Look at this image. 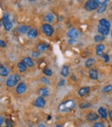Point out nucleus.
Returning <instances> with one entry per match:
<instances>
[{
    "label": "nucleus",
    "mask_w": 112,
    "mask_h": 127,
    "mask_svg": "<svg viewBox=\"0 0 112 127\" xmlns=\"http://www.w3.org/2000/svg\"><path fill=\"white\" fill-rule=\"evenodd\" d=\"M75 105H76L75 101L73 99H70L61 103L58 105V109L61 113H67L70 111L72 109H73L75 107Z\"/></svg>",
    "instance_id": "f257e3e1"
},
{
    "label": "nucleus",
    "mask_w": 112,
    "mask_h": 127,
    "mask_svg": "<svg viewBox=\"0 0 112 127\" xmlns=\"http://www.w3.org/2000/svg\"><path fill=\"white\" fill-rule=\"evenodd\" d=\"M100 1L99 0H89L85 4V9L87 11H91L93 10H97L100 5Z\"/></svg>",
    "instance_id": "f03ea898"
},
{
    "label": "nucleus",
    "mask_w": 112,
    "mask_h": 127,
    "mask_svg": "<svg viewBox=\"0 0 112 127\" xmlns=\"http://www.w3.org/2000/svg\"><path fill=\"white\" fill-rule=\"evenodd\" d=\"M42 32L46 35V36H51L52 35L53 32H54V29L53 27L51 26L49 23H44L43 24L41 27H40Z\"/></svg>",
    "instance_id": "7ed1b4c3"
},
{
    "label": "nucleus",
    "mask_w": 112,
    "mask_h": 127,
    "mask_svg": "<svg viewBox=\"0 0 112 127\" xmlns=\"http://www.w3.org/2000/svg\"><path fill=\"white\" fill-rule=\"evenodd\" d=\"M46 105V101L42 96H39L36 98L35 101L34 102V105L37 108H43Z\"/></svg>",
    "instance_id": "20e7f679"
},
{
    "label": "nucleus",
    "mask_w": 112,
    "mask_h": 127,
    "mask_svg": "<svg viewBox=\"0 0 112 127\" xmlns=\"http://www.w3.org/2000/svg\"><path fill=\"white\" fill-rule=\"evenodd\" d=\"M25 90H26V85H25V84L23 83V82L19 83V84L17 86V87H16V92H17L19 95H21V94L24 93L25 92Z\"/></svg>",
    "instance_id": "39448f33"
},
{
    "label": "nucleus",
    "mask_w": 112,
    "mask_h": 127,
    "mask_svg": "<svg viewBox=\"0 0 112 127\" xmlns=\"http://www.w3.org/2000/svg\"><path fill=\"white\" fill-rule=\"evenodd\" d=\"M107 3H108L107 0H103V1H101L100 5H99V7L97 9V13L98 14H102V13H103V12L105 11V10L107 8V6H108V4Z\"/></svg>",
    "instance_id": "423d86ee"
},
{
    "label": "nucleus",
    "mask_w": 112,
    "mask_h": 127,
    "mask_svg": "<svg viewBox=\"0 0 112 127\" xmlns=\"http://www.w3.org/2000/svg\"><path fill=\"white\" fill-rule=\"evenodd\" d=\"M91 90L90 87H81L78 90V94L79 96H85V95L88 94Z\"/></svg>",
    "instance_id": "0eeeda50"
},
{
    "label": "nucleus",
    "mask_w": 112,
    "mask_h": 127,
    "mask_svg": "<svg viewBox=\"0 0 112 127\" xmlns=\"http://www.w3.org/2000/svg\"><path fill=\"white\" fill-rule=\"evenodd\" d=\"M67 36L70 38H74L75 39L78 36V32L75 28H72L67 32Z\"/></svg>",
    "instance_id": "6e6552de"
},
{
    "label": "nucleus",
    "mask_w": 112,
    "mask_h": 127,
    "mask_svg": "<svg viewBox=\"0 0 112 127\" xmlns=\"http://www.w3.org/2000/svg\"><path fill=\"white\" fill-rule=\"evenodd\" d=\"M17 84H16V81H15V79H14V74L13 75H9L8 78H7V81H6V85L7 87H12L14 86H15Z\"/></svg>",
    "instance_id": "1a4fd4ad"
},
{
    "label": "nucleus",
    "mask_w": 112,
    "mask_h": 127,
    "mask_svg": "<svg viewBox=\"0 0 112 127\" xmlns=\"http://www.w3.org/2000/svg\"><path fill=\"white\" fill-rule=\"evenodd\" d=\"M86 119H87V120L91 121V122H92V121H96V120H97L99 119V115H98L96 113H95V112H90V113L87 115Z\"/></svg>",
    "instance_id": "9d476101"
},
{
    "label": "nucleus",
    "mask_w": 112,
    "mask_h": 127,
    "mask_svg": "<svg viewBox=\"0 0 112 127\" xmlns=\"http://www.w3.org/2000/svg\"><path fill=\"white\" fill-rule=\"evenodd\" d=\"M98 32L99 34H101V35H102V36H106V35H108L109 34L110 30H109L108 28L99 26V27H98Z\"/></svg>",
    "instance_id": "9b49d317"
},
{
    "label": "nucleus",
    "mask_w": 112,
    "mask_h": 127,
    "mask_svg": "<svg viewBox=\"0 0 112 127\" xmlns=\"http://www.w3.org/2000/svg\"><path fill=\"white\" fill-rule=\"evenodd\" d=\"M30 30H31V27L29 26H24V25H21V26H19L18 27V32L19 34L28 33Z\"/></svg>",
    "instance_id": "f8f14e48"
},
{
    "label": "nucleus",
    "mask_w": 112,
    "mask_h": 127,
    "mask_svg": "<svg viewBox=\"0 0 112 127\" xmlns=\"http://www.w3.org/2000/svg\"><path fill=\"white\" fill-rule=\"evenodd\" d=\"M0 74H1L2 77H6L9 74V69L1 64L0 65Z\"/></svg>",
    "instance_id": "ddd939ff"
},
{
    "label": "nucleus",
    "mask_w": 112,
    "mask_h": 127,
    "mask_svg": "<svg viewBox=\"0 0 112 127\" xmlns=\"http://www.w3.org/2000/svg\"><path fill=\"white\" fill-rule=\"evenodd\" d=\"M89 76L93 80L98 79V71L96 68H92L89 71Z\"/></svg>",
    "instance_id": "4468645a"
},
{
    "label": "nucleus",
    "mask_w": 112,
    "mask_h": 127,
    "mask_svg": "<svg viewBox=\"0 0 112 127\" xmlns=\"http://www.w3.org/2000/svg\"><path fill=\"white\" fill-rule=\"evenodd\" d=\"M98 113L99 114V116L102 118V119H106L108 117V113H107V110L103 108V107H100L98 109Z\"/></svg>",
    "instance_id": "2eb2a0df"
},
{
    "label": "nucleus",
    "mask_w": 112,
    "mask_h": 127,
    "mask_svg": "<svg viewBox=\"0 0 112 127\" xmlns=\"http://www.w3.org/2000/svg\"><path fill=\"white\" fill-rule=\"evenodd\" d=\"M27 35H28V37H29V38H36L37 36V29H35V28L31 29L29 31V32L27 33Z\"/></svg>",
    "instance_id": "dca6fc26"
},
{
    "label": "nucleus",
    "mask_w": 112,
    "mask_h": 127,
    "mask_svg": "<svg viewBox=\"0 0 112 127\" xmlns=\"http://www.w3.org/2000/svg\"><path fill=\"white\" fill-rule=\"evenodd\" d=\"M48 48H49V45L46 43H40L37 46V49L39 52L45 51V50H46Z\"/></svg>",
    "instance_id": "f3484780"
},
{
    "label": "nucleus",
    "mask_w": 112,
    "mask_h": 127,
    "mask_svg": "<svg viewBox=\"0 0 112 127\" xmlns=\"http://www.w3.org/2000/svg\"><path fill=\"white\" fill-rule=\"evenodd\" d=\"M70 74V68L67 65H64L61 68V74L63 76L64 78H67L68 77V75Z\"/></svg>",
    "instance_id": "a211bd4d"
},
{
    "label": "nucleus",
    "mask_w": 112,
    "mask_h": 127,
    "mask_svg": "<svg viewBox=\"0 0 112 127\" xmlns=\"http://www.w3.org/2000/svg\"><path fill=\"white\" fill-rule=\"evenodd\" d=\"M38 93L39 95H40L42 97H46L49 95V90L47 87H43L39 89L38 90Z\"/></svg>",
    "instance_id": "6ab92c4d"
},
{
    "label": "nucleus",
    "mask_w": 112,
    "mask_h": 127,
    "mask_svg": "<svg viewBox=\"0 0 112 127\" xmlns=\"http://www.w3.org/2000/svg\"><path fill=\"white\" fill-rule=\"evenodd\" d=\"M99 23L100 24V26H102V27H105L108 28V29L111 27V23L109 21H108L107 20L104 19V18L100 19L99 21Z\"/></svg>",
    "instance_id": "aec40b11"
},
{
    "label": "nucleus",
    "mask_w": 112,
    "mask_h": 127,
    "mask_svg": "<svg viewBox=\"0 0 112 127\" xmlns=\"http://www.w3.org/2000/svg\"><path fill=\"white\" fill-rule=\"evenodd\" d=\"M22 62L28 66V67H33L34 66V63L30 57H25L22 60Z\"/></svg>",
    "instance_id": "412c9836"
},
{
    "label": "nucleus",
    "mask_w": 112,
    "mask_h": 127,
    "mask_svg": "<svg viewBox=\"0 0 112 127\" xmlns=\"http://www.w3.org/2000/svg\"><path fill=\"white\" fill-rule=\"evenodd\" d=\"M17 67H18V69L20 72H24L26 71L27 69V65L22 61V62H19L18 64H17Z\"/></svg>",
    "instance_id": "4be33fe9"
},
{
    "label": "nucleus",
    "mask_w": 112,
    "mask_h": 127,
    "mask_svg": "<svg viewBox=\"0 0 112 127\" xmlns=\"http://www.w3.org/2000/svg\"><path fill=\"white\" fill-rule=\"evenodd\" d=\"M44 20L46 22H48V23H52L54 21V20H55V17H54V15L52 14L49 13V14H47L45 15Z\"/></svg>",
    "instance_id": "5701e85b"
},
{
    "label": "nucleus",
    "mask_w": 112,
    "mask_h": 127,
    "mask_svg": "<svg viewBox=\"0 0 112 127\" xmlns=\"http://www.w3.org/2000/svg\"><path fill=\"white\" fill-rule=\"evenodd\" d=\"M95 63V59L94 58H88L85 63V65L87 68H91L93 66V65Z\"/></svg>",
    "instance_id": "b1692460"
},
{
    "label": "nucleus",
    "mask_w": 112,
    "mask_h": 127,
    "mask_svg": "<svg viewBox=\"0 0 112 127\" xmlns=\"http://www.w3.org/2000/svg\"><path fill=\"white\" fill-rule=\"evenodd\" d=\"M92 106L91 103L89 101H85V102H82L79 105V108L81 109H85V108H89Z\"/></svg>",
    "instance_id": "393cba45"
},
{
    "label": "nucleus",
    "mask_w": 112,
    "mask_h": 127,
    "mask_svg": "<svg viewBox=\"0 0 112 127\" xmlns=\"http://www.w3.org/2000/svg\"><path fill=\"white\" fill-rule=\"evenodd\" d=\"M2 21L3 25L8 23H9V22H11V21H10V16H9V14H7V13H5V14H3L2 18Z\"/></svg>",
    "instance_id": "a878e982"
},
{
    "label": "nucleus",
    "mask_w": 112,
    "mask_h": 127,
    "mask_svg": "<svg viewBox=\"0 0 112 127\" xmlns=\"http://www.w3.org/2000/svg\"><path fill=\"white\" fill-rule=\"evenodd\" d=\"M105 36H102L101 35H96L94 36V41L95 42H100V41H105Z\"/></svg>",
    "instance_id": "bb28decb"
},
{
    "label": "nucleus",
    "mask_w": 112,
    "mask_h": 127,
    "mask_svg": "<svg viewBox=\"0 0 112 127\" xmlns=\"http://www.w3.org/2000/svg\"><path fill=\"white\" fill-rule=\"evenodd\" d=\"M43 73L45 74V75H46V76H49V77H50V76H52V71L51 70V69H49V68H44L43 70Z\"/></svg>",
    "instance_id": "cd10ccee"
},
{
    "label": "nucleus",
    "mask_w": 112,
    "mask_h": 127,
    "mask_svg": "<svg viewBox=\"0 0 112 127\" xmlns=\"http://www.w3.org/2000/svg\"><path fill=\"white\" fill-rule=\"evenodd\" d=\"M3 26H4V28H5V30L6 31H10V30L12 29L13 24H12L11 22H9V23H8L3 25Z\"/></svg>",
    "instance_id": "c85d7f7f"
},
{
    "label": "nucleus",
    "mask_w": 112,
    "mask_h": 127,
    "mask_svg": "<svg viewBox=\"0 0 112 127\" xmlns=\"http://www.w3.org/2000/svg\"><path fill=\"white\" fill-rule=\"evenodd\" d=\"M112 90V85H108L105 87L102 88V92L103 93H108Z\"/></svg>",
    "instance_id": "c756f323"
},
{
    "label": "nucleus",
    "mask_w": 112,
    "mask_h": 127,
    "mask_svg": "<svg viewBox=\"0 0 112 127\" xmlns=\"http://www.w3.org/2000/svg\"><path fill=\"white\" fill-rule=\"evenodd\" d=\"M105 49V46L104 44H98L96 47V50H99V51H103V50Z\"/></svg>",
    "instance_id": "7c9ffc66"
},
{
    "label": "nucleus",
    "mask_w": 112,
    "mask_h": 127,
    "mask_svg": "<svg viewBox=\"0 0 112 127\" xmlns=\"http://www.w3.org/2000/svg\"><path fill=\"white\" fill-rule=\"evenodd\" d=\"M102 59L104 60L105 63H108L109 61V60H110V57L107 54H102Z\"/></svg>",
    "instance_id": "2f4dec72"
},
{
    "label": "nucleus",
    "mask_w": 112,
    "mask_h": 127,
    "mask_svg": "<svg viewBox=\"0 0 112 127\" xmlns=\"http://www.w3.org/2000/svg\"><path fill=\"white\" fill-rule=\"evenodd\" d=\"M31 55H32V57H38L40 56V53L39 51H34V52H32V53L31 54Z\"/></svg>",
    "instance_id": "473e14b6"
},
{
    "label": "nucleus",
    "mask_w": 112,
    "mask_h": 127,
    "mask_svg": "<svg viewBox=\"0 0 112 127\" xmlns=\"http://www.w3.org/2000/svg\"><path fill=\"white\" fill-rule=\"evenodd\" d=\"M93 127H105V125L101 122H97L93 126Z\"/></svg>",
    "instance_id": "72a5a7b5"
},
{
    "label": "nucleus",
    "mask_w": 112,
    "mask_h": 127,
    "mask_svg": "<svg viewBox=\"0 0 112 127\" xmlns=\"http://www.w3.org/2000/svg\"><path fill=\"white\" fill-rule=\"evenodd\" d=\"M14 79H15L16 84H17V83L20 81V76H19L18 74H14Z\"/></svg>",
    "instance_id": "f704fd0d"
},
{
    "label": "nucleus",
    "mask_w": 112,
    "mask_h": 127,
    "mask_svg": "<svg viewBox=\"0 0 112 127\" xmlns=\"http://www.w3.org/2000/svg\"><path fill=\"white\" fill-rule=\"evenodd\" d=\"M41 81L43 82V83H44V84H47V85H49V84H50V82H49V81L46 78V77H43V78H42V79H41Z\"/></svg>",
    "instance_id": "c9c22d12"
},
{
    "label": "nucleus",
    "mask_w": 112,
    "mask_h": 127,
    "mask_svg": "<svg viewBox=\"0 0 112 127\" xmlns=\"http://www.w3.org/2000/svg\"><path fill=\"white\" fill-rule=\"evenodd\" d=\"M6 124V127H12L13 126V123L11 120H8L5 123Z\"/></svg>",
    "instance_id": "e433bc0d"
},
{
    "label": "nucleus",
    "mask_w": 112,
    "mask_h": 127,
    "mask_svg": "<svg viewBox=\"0 0 112 127\" xmlns=\"http://www.w3.org/2000/svg\"><path fill=\"white\" fill-rule=\"evenodd\" d=\"M65 84V80H63V79H61L60 81H59V83H58V87H62V86H64Z\"/></svg>",
    "instance_id": "4c0bfd02"
},
{
    "label": "nucleus",
    "mask_w": 112,
    "mask_h": 127,
    "mask_svg": "<svg viewBox=\"0 0 112 127\" xmlns=\"http://www.w3.org/2000/svg\"><path fill=\"white\" fill-rule=\"evenodd\" d=\"M0 46L2 47H6V44L3 40H0Z\"/></svg>",
    "instance_id": "58836bf2"
},
{
    "label": "nucleus",
    "mask_w": 112,
    "mask_h": 127,
    "mask_svg": "<svg viewBox=\"0 0 112 127\" xmlns=\"http://www.w3.org/2000/svg\"><path fill=\"white\" fill-rule=\"evenodd\" d=\"M75 39H74V38H70L69 41H68V43H69L70 44H73L75 43Z\"/></svg>",
    "instance_id": "ea45409f"
},
{
    "label": "nucleus",
    "mask_w": 112,
    "mask_h": 127,
    "mask_svg": "<svg viewBox=\"0 0 112 127\" xmlns=\"http://www.w3.org/2000/svg\"><path fill=\"white\" fill-rule=\"evenodd\" d=\"M4 120H5V118H4V117L1 116V117H0V125H2V123H3Z\"/></svg>",
    "instance_id": "a19ab883"
},
{
    "label": "nucleus",
    "mask_w": 112,
    "mask_h": 127,
    "mask_svg": "<svg viewBox=\"0 0 112 127\" xmlns=\"http://www.w3.org/2000/svg\"><path fill=\"white\" fill-rule=\"evenodd\" d=\"M96 54L98 56H102V51H99V50H96Z\"/></svg>",
    "instance_id": "79ce46f5"
},
{
    "label": "nucleus",
    "mask_w": 112,
    "mask_h": 127,
    "mask_svg": "<svg viewBox=\"0 0 112 127\" xmlns=\"http://www.w3.org/2000/svg\"><path fill=\"white\" fill-rule=\"evenodd\" d=\"M109 117H110V120L112 121V110L109 111Z\"/></svg>",
    "instance_id": "37998d69"
},
{
    "label": "nucleus",
    "mask_w": 112,
    "mask_h": 127,
    "mask_svg": "<svg viewBox=\"0 0 112 127\" xmlns=\"http://www.w3.org/2000/svg\"><path fill=\"white\" fill-rule=\"evenodd\" d=\"M37 127H46V126H45V125H43V124L40 123V124H39V125L37 126Z\"/></svg>",
    "instance_id": "c03bdc74"
},
{
    "label": "nucleus",
    "mask_w": 112,
    "mask_h": 127,
    "mask_svg": "<svg viewBox=\"0 0 112 127\" xmlns=\"http://www.w3.org/2000/svg\"><path fill=\"white\" fill-rule=\"evenodd\" d=\"M55 127H64V126L61 125V124H58V125H57V126H55Z\"/></svg>",
    "instance_id": "a18cd8bd"
},
{
    "label": "nucleus",
    "mask_w": 112,
    "mask_h": 127,
    "mask_svg": "<svg viewBox=\"0 0 112 127\" xmlns=\"http://www.w3.org/2000/svg\"><path fill=\"white\" fill-rule=\"evenodd\" d=\"M51 118H52V117H51L50 115H49V116H48V119H47V120H51Z\"/></svg>",
    "instance_id": "49530a36"
},
{
    "label": "nucleus",
    "mask_w": 112,
    "mask_h": 127,
    "mask_svg": "<svg viewBox=\"0 0 112 127\" xmlns=\"http://www.w3.org/2000/svg\"><path fill=\"white\" fill-rule=\"evenodd\" d=\"M111 37H112V32H111Z\"/></svg>",
    "instance_id": "de8ad7c7"
}]
</instances>
